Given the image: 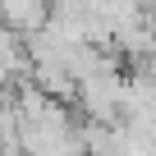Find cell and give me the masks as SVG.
<instances>
[{
  "mask_svg": "<svg viewBox=\"0 0 156 156\" xmlns=\"http://www.w3.org/2000/svg\"><path fill=\"white\" fill-rule=\"evenodd\" d=\"M46 19H51V0H0V23L14 28L19 37L37 32Z\"/></svg>",
  "mask_w": 156,
  "mask_h": 156,
  "instance_id": "6da1fadb",
  "label": "cell"
}]
</instances>
